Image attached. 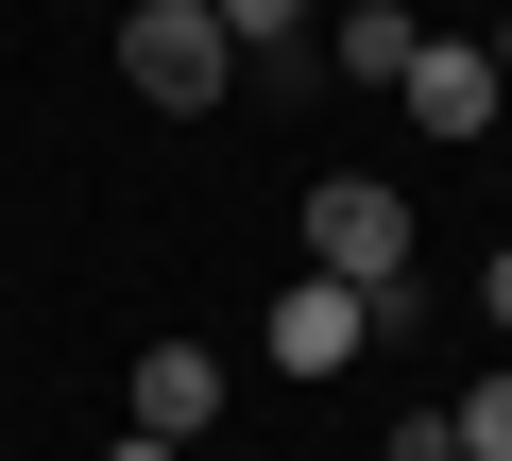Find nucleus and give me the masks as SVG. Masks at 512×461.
<instances>
[{
    "label": "nucleus",
    "instance_id": "f257e3e1",
    "mask_svg": "<svg viewBox=\"0 0 512 461\" xmlns=\"http://www.w3.org/2000/svg\"><path fill=\"white\" fill-rule=\"evenodd\" d=\"M308 274H342V291L376 308V342H393V325H410V188L325 171V188H308Z\"/></svg>",
    "mask_w": 512,
    "mask_h": 461
},
{
    "label": "nucleus",
    "instance_id": "f03ea898",
    "mask_svg": "<svg viewBox=\"0 0 512 461\" xmlns=\"http://www.w3.org/2000/svg\"><path fill=\"white\" fill-rule=\"evenodd\" d=\"M120 86H137V103H171V120H205V103L239 86V52H222L205 0H137V18H120Z\"/></svg>",
    "mask_w": 512,
    "mask_h": 461
},
{
    "label": "nucleus",
    "instance_id": "7ed1b4c3",
    "mask_svg": "<svg viewBox=\"0 0 512 461\" xmlns=\"http://www.w3.org/2000/svg\"><path fill=\"white\" fill-rule=\"evenodd\" d=\"M359 342H376V308L342 274H274V376H342Z\"/></svg>",
    "mask_w": 512,
    "mask_h": 461
},
{
    "label": "nucleus",
    "instance_id": "20e7f679",
    "mask_svg": "<svg viewBox=\"0 0 512 461\" xmlns=\"http://www.w3.org/2000/svg\"><path fill=\"white\" fill-rule=\"evenodd\" d=\"M410 120H427V137H495V120H512V86H495V52H461V35H427V52H410Z\"/></svg>",
    "mask_w": 512,
    "mask_h": 461
},
{
    "label": "nucleus",
    "instance_id": "39448f33",
    "mask_svg": "<svg viewBox=\"0 0 512 461\" xmlns=\"http://www.w3.org/2000/svg\"><path fill=\"white\" fill-rule=\"evenodd\" d=\"M410 52H427L410 0H342V18H325V69H342V86H410Z\"/></svg>",
    "mask_w": 512,
    "mask_h": 461
},
{
    "label": "nucleus",
    "instance_id": "423d86ee",
    "mask_svg": "<svg viewBox=\"0 0 512 461\" xmlns=\"http://www.w3.org/2000/svg\"><path fill=\"white\" fill-rule=\"evenodd\" d=\"M137 427H154V444L222 427V359H205V342H154V359H137Z\"/></svg>",
    "mask_w": 512,
    "mask_h": 461
},
{
    "label": "nucleus",
    "instance_id": "0eeeda50",
    "mask_svg": "<svg viewBox=\"0 0 512 461\" xmlns=\"http://www.w3.org/2000/svg\"><path fill=\"white\" fill-rule=\"evenodd\" d=\"M205 18H222V52H274V69L308 52V0H205Z\"/></svg>",
    "mask_w": 512,
    "mask_h": 461
},
{
    "label": "nucleus",
    "instance_id": "6e6552de",
    "mask_svg": "<svg viewBox=\"0 0 512 461\" xmlns=\"http://www.w3.org/2000/svg\"><path fill=\"white\" fill-rule=\"evenodd\" d=\"M444 427H461V461H512V376H478V393H444Z\"/></svg>",
    "mask_w": 512,
    "mask_h": 461
},
{
    "label": "nucleus",
    "instance_id": "1a4fd4ad",
    "mask_svg": "<svg viewBox=\"0 0 512 461\" xmlns=\"http://www.w3.org/2000/svg\"><path fill=\"white\" fill-rule=\"evenodd\" d=\"M103 461H188V444H154V427H120V444H103Z\"/></svg>",
    "mask_w": 512,
    "mask_h": 461
},
{
    "label": "nucleus",
    "instance_id": "9d476101",
    "mask_svg": "<svg viewBox=\"0 0 512 461\" xmlns=\"http://www.w3.org/2000/svg\"><path fill=\"white\" fill-rule=\"evenodd\" d=\"M478 308H495V325H512V240H495V274H478Z\"/></svg>",
    "mask_w": 512,
    "mask_h": 461
}]
</instances>
